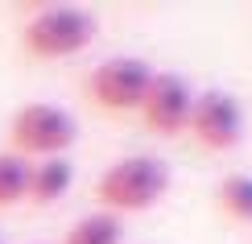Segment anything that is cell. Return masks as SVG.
<instances>
[{
	"label": "cell",
	"instance_id": "6da1fadb",
	"mask_svg": "<svg viewBox=\"0 0 252 244\" xmlns=\"http://www.w3.org/2000/svg\"><path fill=\"white\" fill-rule=\"evenodd\" d=\"M170 190V166L153 153H132L112 162L95 178V203L99 211L128 215V211H149L165 199Z\"/></svg>",
	"mask_w": 252,
	"mask_h": 244
},
{
	"label": "cell",
	"instance_id": "7a4b0ae2",
	"mask_svg": "<svg viewBox=\"0 0 252 244\" xmlns=\"http://www.w3.org/2000/svg\"><path fill=\"white\" fill-rule=\"evenodd\" d=\"M99 21L91 8L79 4H50L37 8L21 29V46L33 58H75L95 41Z\"/></svg>",
	"mask_w": 252,
	"mask_h": 244
},
{
	"label": "cell",
	"instance_id": "3957f363",
	"mask_svg": "<svg viewBox=\"0 0 252 244\" xmlns=\"http://www.w3.org/2000/svg\"><path fill=\"white\" fill-rule=\"evenodd\" d=\"M75 137H79V124L66 108H58V104H25L8 120V153L25 157V162L66 157Z\"/></svg>",
	"mask_w": 252,
	"mask_h": 244
},
{
	"label": "cell",
	"instance_id": "277c9868",
	"mask_svg": "<svg viewBox=\"0 0 252 244\" xmlns=\"http://www.w3.org/2000/svg\"><path fill=\"white\" fill-rule=\"evenodd\" d=\"M153 83V67L145 58L116 54L91 67L87 75V100L103 112H141V100Z\"/></svg>",
	"mask_w": 252,
	"mask_h": 244
},
{
	"label": "cell",
	"instance_id": "5b68a950",
	"mask_svg": "<svg viewBox=\"0 0 252 244\" xmlns=\"http://www.w3.org/2000/svg\"><path fill=\"white\" fill-rule=\"evenodd\" d=\"M198 149L207 153H227L240 145V137H244V108H240V100L232 91L223 87H211L203 95H194V112H190V129Z\"/></svg>",
	"mask_w": 252,
	"mask_h": 244
},
{
	"label": "cell",
	"instance_id": "8992f818",
	"mask_svg": "<svg viewBox=\"0 0 252 244\" xmlns=\"http://www.w3.org/2000/svg\"><path fill=\"white\" fill-rule=\"evenodd\" d=\"M190 112H194V91L182 75H170V70H153V83L141 100V120L149 124L153 133H186L190 129Z\"/></svg>",
	"mask_w": 252,
	"mask_h": 244
},
{
	"label": "cell",
	"instance_id": "52a82bcc",
	"mask_svg": "<svg viewBox=\"0 0 252 244\" xmlns=\"http://www.w3.org/2000/svg\"><path fill=\"white\" fill-rule=\"evenodd\" d=\"M70 182H75V166L66 157H41V162L29 166V203L37 207L58 203L70 190Z\"/></svg>",
	"mask_w": 252,
	"mask_h": 244
},
{
	"label": "cell",
	"instance_id": "ba28073f",
	"mask_svg": "<svg viewBox=\"0 0 252 244\" xmlns=\"http://www.w3.org/2000/svg\"><path fill=\"white\" fill-rule=\"evenodd\" d=\"M62 244H124V224L112 211H91V215L70 224Z\"/></svg>",
	"mask_w": 252,
	"mask_h": 244
},
{
	"label": "cell",
	"instance_id": "9c48e42d",
	"mask_svg": "<svg viewBox=\"0 0 252 244\" xmlns=\"http://www.w3.org/2000/svg\"><path fill=\"white\" fill-rule=\"evenodd\" d=\"M215 203L227 219L252 224V174H227L215 190Z\"/></svg>",
	"mask_w": 252,
	"mask_h": 244
},
{
	"label": "cell",
	"instance_id": "30bf717a",
	"mask_svg": "<svg viewBox=\"0 0 252 244\" xmlns=\"http://www.w3.org/2000/svg\"><path fill=\"white\" fill-rule=\"evenodd\" d=\"M29 166L33 162H25V157L8 153V149L0 153V211L29 199Z\"/></svg>",
	"mask_w": 252,
	"mask_h": 244
}]
</instances>
